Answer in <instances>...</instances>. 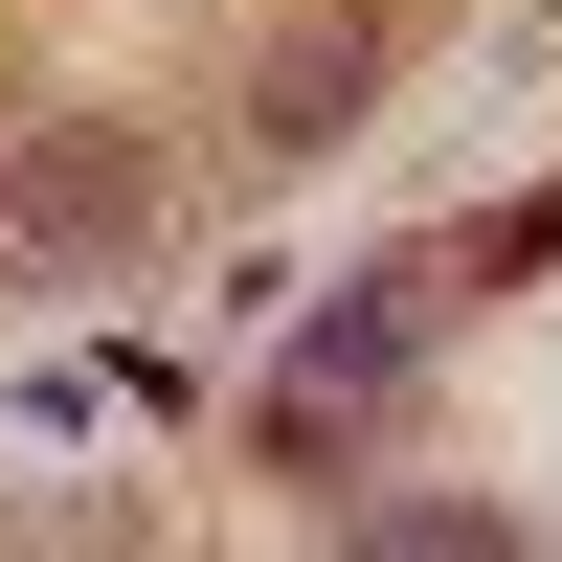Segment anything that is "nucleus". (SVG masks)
<instances>
[{"mask_svg": "<svg viewBox=\"0 0 562 562\" xmlns=\"http://www.w3.org/2000/svg\"><path fill=\"white\" fill-rule=\"evenodd\" d=\"M405 338H428V270H360V293L315 315L293 360H270V450H293V473H338V428L405 383Z\"/></svg>", "mask_w": 562, "mask_h": 562, "instance_id": "f257e3e1", "label": "nucleus"}, {"mask_svg": "<svg viewBox=\"0 0 562 562\" xmlns=\"http://www.w3.org/2000/svg\"><path fill=\"white\" fill-rule=\"evenodd\" d=\"M0 248H45V270L135 248V158H113V135H45V158H23V203H0Z\"/></svg>", "mask_w": 562, "mask_h": 562, "instance_id": "f03ea898", "label": "nucleus"}, {"mask_svg": "<svg viewBox=\"0 0 562 562\" xmlns=\"http://www.w3.org/2000/svg\"><path fill=\"white\" fill-rule=\"evenodd\" d=\"M270 135H293V158L360 135V23H338V45H270Z\"/></svg>", "mask_w": 562, "mask_h": 562, "instance_id": "7ed1b4c3", "label": "nucleus"}, {"mask_svg": "<svg viewBox=\"0 0 562 562\" xmlns=\"http://www.w3.org/2000/svg\"><path fill=\"white\" fill-rule=\"evenodd\" d=\"M0 203H23V158H0Z\"/></svg>", "mask_w": 562, "mask_h": 562, "instance_id": "20e7f679", "label": "nucleus"}]
</instances>
